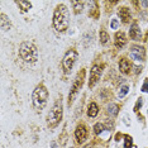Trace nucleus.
I'll return each instance as SVG.
<instances>
[{
    "label": "nucleus",
    "mask_w": 148,
    "mask_h": 148,
    "mask_svg": "<svg viewBox=\"0 0 148 148\" xmlns=\"http://www.w3.org/2000/svg\"><path fill=\"white\" fill-rule=\"evenodd\" d=\"M70 24V13L69 9L65 4L57 5L53 13V27L56 28V31L58 32H65L69 28Z\"/></svg>",
    "instance_id": "nucleus-1"
},
{
    "label": "nucleus",
    "mask_w": 148,
    "mask_h": 148,
    "mask_svg": "<svg viewBox=\"0 0 148 148\" xmlns=\"http://www.w3.org/2000/svg\"><path fill=\"white\" fill-rule=\"evenodd\" d=\"M19 56L27 63H36L38 61V49L32 42H22L19 46Z\"/></svg>",
    "instance_id": "nucleus-2"
},
{
    "label": "nucleus",
    "mask_w": 148,
    "mask_h": 148,
    "mask_svg": "<svg viewBox=\"0 0 148 148\" xmlns=\"http://www.w3.org/2000/svg\"><path fill=\"white\" fill-rule=\"evenodd\" d=\"M63 115V105H62V99L60 96V99L56 100V103L53 104L52 109L49 110L48 115H47V124L49 128H55L56 125H58L60 122L62 120Z\"/></svg>",
    "instance_id": "nucleus-3"
},
{
    "label": "nucleus",
    "mask_w": 148,
    "mask_h": 148,
    "mask_svg": "<svg viewBox=\"0 0 148 148\" xmlns=\"http://www.w3.org/2000/svg\"><path fill=\"white\" fill-rule=\"evenodd\" d=\"M48 90L46 89L45 85H38L33 91L32 100H33V106L37 110H42L47 105V100H48Z\"/></svg>",
    "instance_id": "nucleus-4"
},
{
    "label": "nucleus",
    "mask_w": 148,
    "mask_h": 148,
    "mask_svg": "<svg viewBox=\"0 0 148 148\" xmlns=\"http://www.w3.org/2000/svg\"><path fill=\"white\" fill-rule=\"evenodd\" d=\"M85 75H86L85 70H81V71L76 75L75 80H73V82H72L71 89H70V92H69V105H72V103H73V100L76 99L77 94L82 89L84 81H85Z\"/></svg>",
    "instance_id": "nucleus-5"
},
{
    "label": "nucleus",
    "mask_w": 148,
    "mask_h": 148,
    "mask_svg": "<svg viewBox=\"0 0 148 148\" xmlns=\"http://www.w3.org/2000/svg\"><path fill=\"white\" fill-rule=\"evenodd\" d=\"M77 57H79V52H77L76 49H73V48H71L70 51H67L65 53L63 60H62V69H63V71H65L66 73H69L72 70V67H73V65H75Z\"/></svg>",
    "instance_id": "nucleus-6"
},
{
    "label": "nucleus",
    "mask_w": 148,
    "mask_h": 148,
    "mask_svg": "<svg viewBox=\"0 0 148 148\" xmlns=\"http://www.w3.org/2000/svg\"><path fill=\"white\" fill-rule=\"evenodd\" d=\"M104 66L103 65H94L90 70V80H89V87H94L96 82L99 81L100 76H101Z\"/></svg>",
    "instance_id": "nucleus-7"
},
{
    "label": "nucleus",
    "mask_w": 148,
    "mask_h": 148,
    "mask_svg": "<svg viewBox=\"0 0 148 148\" xmlns=\"http://www.w3.org/2000/svg\"><path fill=\"white\" fill-rule=\"evenodd\" d=\"M75 138H76V142L79 144H82L86 140V138H87V128L85 127V124L80 123L79 125L76 127Z\"/></svg>",
    "instance_id": "nucleus-8"
},
{
    "label": "nucleus",
    "mask_w": 148,
    "mask_h": 148,
    "mask_svg": "<svg viewBox=\"0 0 148 148\" xmlns=\"http://www.w3.org/2000/svg\"><path fill=\"white\" fill-rule=\"evenodd\" d=\"M130 57L136 61H142L144 58V48L140 46H133L130 48Z\"/></svg>",
    "instance_id": "nucleus-9"
},
{
    "label": "nucleus",
    "mask_w": 148,
    "mask_h": 148,
    "mask_svg": "<svg viewBox=\"0 0 148 148\" xmlns=\"http://www.w3.org/2000/svg\"><path fill=\"white\" fill-rule=\"evenodd\" d=\"M129 37L133 39V41H139L140 37H142V33H140V29H139V27H138L137 23H133L132 27H130Z\"/></svg>",
    "instance_id": "nucleus-10"
},
{
    "label": "nucleus",
    "mask_w": 148,
    "mask_h": 148,
    "mask_svg": "<svg viewBox=\"0 0 148 148\" xmlns=\"http://www.w3.org/2000/svg\"><path fill=\"white\" fill-rule=\"evenodd\" d=\"M127 43V37L123 32H116L115 34V39H114V45L116 48H123Z\"/></svg>",
    "instance_id": "nucleus-11"
},
{
    "label": "nucleus",
    "mask_w": 148,
    "mask_h": 148,
    "mask_svg": "<svg viewBox=\"0 0 148 148\" xmlns=\"http://www.w3.org/2000/svg\"><path fill=\"white\" fill-rule=\"evenodd\" d=\"M130 69H132V63H130L129 60L127 58H122L119 62V70L120 72L124 73V75H127V73L130 72Z\"/></svg>",
    "instance_id": "nucleus-12"
},
{
    "label": "nucleus",
    "mask_w": 148,
    "mask_h": 148,
    "mask_svg": "<svg viewBox=\"0 0 148 148\" xmlns=\"http://www.w3.org/2000/svg\"><path fill=\"white\" fill-rule=\"evenodd\" d=\"M118 14H119V16H120V19H122L123 23H128L130 21V10H129V8H127V6L120 8L119 12H118Z\"/></svg>",
    "instance_id": "nucleus-13"
},
{
    "label": "nucleus",
    "mask_w": 148,
    "mask_h": 148,
    "mask_svg": "<svg viewBox=\"0 0 148 148\" xmlns=\"http://www.w3.org/2000/svg\"><path fill=\"white\" fill-rule=\"evenodd\" d=\"M0 27L3 31H9L12 28V23L9 21L8 15H5L4 13H1V15H0Z\"/></svg>",
    "instance_id": "nucleus-14"
},
{
    "label": "nucleus",
    "mask_w": 148,
    "mask_h": 148,
    "mask_svg": "<svg viewBox=\"0 0 148 148\" xmlns=\"http://www.w3.org/2000/svg\"><path fill=\"white\" fill-rule=\"evenodd\" d=\"M99 114V106L96 103H90L89 108H87V115L90 118H95Z\"/></svg>",
    "instance_id": "nucleus-15"
},
{
    "label": "nucleus",
    "mask_w": 148,
    "mask_h": 148,
    "mask_svg": "<svg viewBox=\"0 0 148 148\" xmlns=\"http://www.w3.org/2000/svg\"><path fill=\"white\" fill-rule=\"evenodd\" d=\"M16 5L22 9V12H28L29 9L32 8V3L31 1H27V0H19V1H15Z\"/></svg>",
    "instance_id": "nucleus-16"
},
{
    "label": "nucleus",
    "mask_w": 148,
    "mask_h": 148,
    "mask_svg": "<svg viewBox=\"0 0 148 148\" xmlns=\"http://www.w3.org/2000/svg\"><path fill=\"white\" fill-rule=\"evenodd\" d=\"M108 113L110 114V115H113V116H115L118 115V113H119V106L116 105V104H110L109 106H108Z\"/></svg>",
    "instance_id": "nucleus-17"
},
{
    "label": "nucleus",
    "mask_w": 148,
    "mask_h": 148,
    "mask_svg": "<svg viewBox=\"0 0 148 148\" xmlns=\"http://www.w3.org/2000/svg\"><path fill=\"white\" fill-rule=\"evenodd\" d=\"M71 5L73 6V10H75L76 14L82 12V6H84V1H72Z\"/></svg>",
    "instance_id": "nucleus-18"
},
{
    "label": "nucleus",
    "mask_w": 148,
    "mask_h": 148,
    "mask_svg": "<svg viewBox=\"0 0 148 148\" xmlns=\"http://www.w3.org/2000/svg\"><path fill=\"white\" fill-rule=\"evenodd\" d=\"M100 43L101 45H106L108 42H109V39H110V37H109V34L105 32V31H100Z\"/></svg>",
    "instance_id": "nucleus-19"
},
{
    "label": "nucleus",
    "mask_w": 148,
    "mask_h": 148,
    "mask_svg": "<svg viewBox=\"0 0 148 148\" xmlns=\"http://www.w3.org/2000/svg\"><path fill=\"white\" fill-rule=\"evenodd\" d=\"M128 92H129V86H128V85H124V86H122V87L119 89L118 96H119V97H124Z\"/></svg>",
    "instance_id": "nucleus-20"
},
{
    "label": "nucleus",
    "mask_w": 148,
    "mask_h": 148,
    "mask_svg": "<svg viewBox=\"0 0 148 148\" xmlns=\"http://www.w3.org/2000/svg\"><path fill=\"white\" fill-rule=\"evenodd\" d=\"M133 147V139L130 136H125V140H124V148H132Z\"/></svg>",
    "instance_id": "nucleus-21"
},
{
    "label": "nucleus",
    "mask_w": 148,
    "mask_h": 148,
    "mask_svg": "<svg viewBox=\"0 0 148 148\" xmlns=\"http://www.w3.org/2000/svg\"><path fill=\"white\" fill-rule=\"evenodd\" d=\"M104 124H101V123H97V124H95V127H94V130H95V134H100V133H103L104 132Z\"/></svg>",
    "instance_id": "nucleus-22"
},
{
    "label": "nucleus",
    "mask_w": 148,
    "mask_h": 148,
    "mask_svg": "<svg viewBox=\"0 0 148 148\" xmlns=\"http://www.w3.org/2000/svg\"><path fill=\"white\" fill-rule=\"evenodd\" d=\"M118 25H119V22H118V19H112V23H110V27H112V29H118Z\"/></svg>",
    "instance_id": "nucleus-23"
},
{
    "label": "nucleus",
    "mask_w": 148,
    "mask_h": 148,
    "mask_svg": "<svg viewBox=\"0 0 148 148\" xmlns=\"http://www.w3.org/2000/svg\"><path fill=\"white\" fill-rule=\"evenodd\" d=\"M142 104H143V99H142V97H140V99H138V103H137L136 108H134V110H136V112H138V108H139V106H142Z\"/></svg>",
    "instance_id": "nucleus-24"
},
{
    "label": "nucleus",
    "mask_w": 148,
    "mask_h": 148,
    "mask_svg": "<svg viewBox=\"0 0 148 148\" xmlns=\"http://www.w3.org/2000/svg\"><path fill=\"white\" fill-rule=\"evenodd\" d=\"M142 91H144V92H148V82H146L143 85V87H142Z\"/></svg>",
    "instance_id": "nucleus-25"
},
{
    "label": "nucleus",
    "mask_w": 148,
    "mask_h": 148,
    "mask_svg": "<svg viewBox=\"0 0 148 148\" xmlns=\"http://www.w3.org/2000/svg\"><path fill=\"white\" fill-rule=\"evenodd\" d=\"M140 4L143 6H148V1H140Z\"/></svg>",
    "instance_id": "nucleus-26"
},
{
    "label": "nucleus",
    "mask_w": 148,
    "mask_h": 148,
    "mask_svg": "<svg viewBox=\"0 0 148 148\" xmlns=\"http://www.w3.org/2000/svg\"><path fill=\"white\" fill-rule=\"evenodd\" d=\"M85 148H92V147H90V146H87V147H85Z\"/></svg>",
    "instance_id": "nucleus-27"
}]
</instances>
